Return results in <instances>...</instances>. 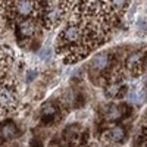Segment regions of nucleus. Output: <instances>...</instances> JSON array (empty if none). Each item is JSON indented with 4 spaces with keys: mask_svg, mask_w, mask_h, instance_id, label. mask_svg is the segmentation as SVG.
<instances>
[{
    "mask_svg": "<svg viewBox=\"0 0 147 147\" xmlns=\"http://www.w3.org/2000/svg\"><path fill=\"white\" fill-rule=\"evenodd\" d=\"M5 9L10 21L31 18L38 12L37 0H5Z\"/></svg>",
    "mask_w": 147,
    "mask_h": 147,
    "instance_id": "nucleus-1",
    "label": "nucleus"
},
{
    "mask_svg": "<svg viewBox=\"0 0 147 147\" xmlns=\"http://www.w3.org/2000/svg\"><path fill=\"white\" fill-rule=\"evenodd\" d=\"M72 6V0H62L59 2L56 6H49L44 12V24L47 28H52L57 24H60V21L63 19V16L68 13V10Z\"/></svg>",
    "mask_w": 147,
    "mask_h": 147,
    "instance_id": "nucleus-2",
    "label": "nucleus"
},
{
    "mask_svg": "<svg viewBox=\"0 0 147 147\" xmlns=\"http://www.w3.org/2000/svg\"><path fill=\"white\" fill-rule=\"evenodd\" d=\"M147 66V53L144 50H137L129 53L124 60L125 72H128L131 77H138L144 72Z\"/></svg>",
    "mask_w": 147,
    "mask_h": 147,
    "instance_id": "nucleus-3",
    "label": "nucleus"
},
{
    "mask_svg": "<svg viewBox=\"0 0 147 147\" xmlns=\"http://www.w3.org/2000/svg\"><path fill=\"white\" fill-rule=\"evenodd\" d=\"M16 106V93L13 85L7 81H0V115L9 110H13Z\"/></svg>",
    "mask_w": 147,
    "mask_h": 147,
    "instance_id": "nucleus-4",
    "label": "nucleus"
},
{
    "mask_svg": "<svg viewBox=\"0 0 147 147\" xmlns=\"http://www.w3.org/2000/svg\"><path fill=\"white\" fill-rule=\"evenodd\" d=\"M132 113V109L128 105H107L103 110H102V118L105 122H119L122 119L128 118Z\"/></svg>",
    "mask_w": 147,
    "mask_h": 147,
    "instance_id": "nucleus-5",
    "label": "nucleus"
},
{
    "mask_svg": "<svg viewBox=\"0 0 147 147\" xmlns=\"http://www.w3.org/2000/svg\"><path fill=\"white\" fill-rule=\"evenodd\" d=\"M105 94L107 99L119 100L127 94V85L122 81V77H113L105 84Z\"/></svg>",
    "mask_w": 147,
    "mask_h": 147,
    "instance_id": "nucleus-6",
    "label": "nucleus"
},
{
    "mask_svg": "<svg viewBox=\"0 0 147 147\" xmlns=\"http://www.w3.org/2000/svg\"><path fill=\"white\" fill-rule=\"evenodd\" d=\"M125 138H127V129L119 124L107 127L102 134V141L106 144H119Z\"/></svg>",
    "mask_w": 147,
    "mask_h": 147,
    "instance_id": "nucleus-7",
    "label": "nucleus"
},
{
    "mask_svg": "<svg viewBox=\"0 0 147 147\" xmlns=\"http://www.w3.org/2000/svg\"><path fill=\"white\" fill-rule=\"evenodd\" d=\"M16 32H18V37L22 38V40H32V38L37 37V34L40 32V27L34 19L25 18L18 24Z\"/></svg>",
    "mask_w": 147,
    "mask_h": 147,
    "instance_id": "nucleus-8",
    "label": "nucleus"
},
{
    "mask_svg": "<svg viewBox=\"0 0 147 147\" xmlns=\"http://www.w3.org/2000/svg\"><path fill=\"white\" fill-rule=\"evenodd\" d=\"M87 131H84L78 125H71L63 132V140L65 143H69L71 146H80L87 143Z\"/></svg>",
    "mask_w": 147,
    "mask_h": 147,
    "instance_id": "nucleus-9",
    "label": "nucleus"
},
{
    "mask_svg": "<svg viewBox=\"0 0 147 147\" xmlns=\"http://www.w3.org/2000/svg\"><path fill=\"white\" fill-rule=\"evenodd\" d=\"M40 116H41L44 124H55L59 119V107L52 102H47L41 106Z\"/></svg>",
    "mask_w": 147,
    "mask_h": 147,
    "instance_id": "nucleus-10",
    "label": "nucleus"
},
{
    "mask_svg": "<svg viewBox=\"0 0 147 147\" xmlns=\"http://www.w3.org/2000/svg\"><path fill=\"white\" fill-rule=\"evenodd\" d=\"M19 136V129L12 121H6L0 124V140L2 141H9Z\"/></svg>",
    "mask_w": 147,
    "mask_h": 147,
    "instance_id": "nucleus-11",
    "label": "nucleus"
},
{
    "mask_svg": "<svg viewBox=\"0 0 147 147\" xmlns=\"http://www.w3.org/2000/svg\"><path fill=\"white\" fill-rule=\"evenodd\" d=\"M106 2L109 3V6L112 7L119 16H122V13H124V10L128 7L131 0H106Z\"/></svg>",
    "mask_w": 147,
    "mask_h": 147,
    "instance_id": "nucleus-12",
    "label": "nucleus"
},
{
    "mask_svg": "<svg viewBox=\"0 0 147 147\" xmlns=\"http://www.w3.org/2000/svg\"><path fill=\"white\" fill-rule=\"evenodd\" d=\"M136 143H138V146H147V125L141 128V132L138 134Z\"/></svg>",
    "mask_w": 147,
    "mask_h": 147,
    "instance_id": "nucleus-13",
    "label": "nucleus"
},
{
    "mask_svg": "<svg viewBox=\"0 0 147 147\" xmlns=\"http://www.w3.org/2000/svg\"><path fill=\"white\" fill-rule=\"evenodd\" d=\"M37 2H38V3H50L52 0H37Z\"/></svg>",
    "mask_w": 147,
    "mask_h": 147,
    "instance_id": "nucleus-14",
    "label": "nucleus"
},
{
    "mask_svg": "<svg viewBox=\"0 0 147 147\" xmlns=\"http://www.w3.org/2000/svg\"><path fill=\"white\" fill-rule=\"evenodd\" d=\"M144 121H146V125H147V113H146V118H144Z\"/></svg>",
    "mask_w": 147,
    "mask_h": 147,
    "instance_id": "nucleus-15",
    "label": "nucleus"
}]
</instances>
